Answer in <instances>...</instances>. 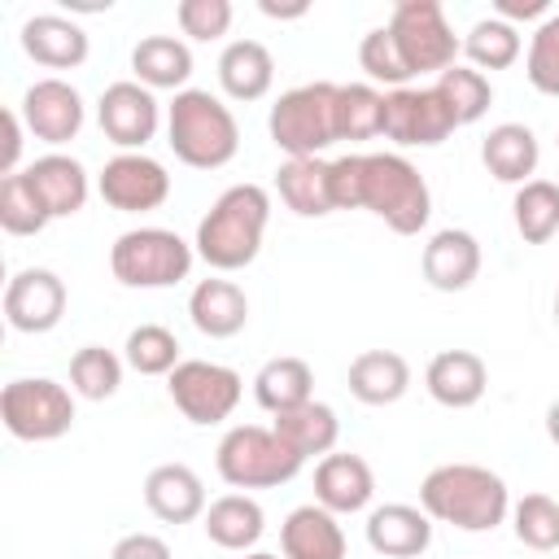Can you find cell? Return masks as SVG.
Listing matches in <instances>:
<instances>
[{"label":"cell","instance_id":"8d00e7d4","mask_svg":"<svg viewBox=\"0 0 559 559\" xmlns=\"http://www.w3.org/2000/svg\"><path fill=\"white\" fill-rule=\"evenodd\" d=\"M122 358L131 371L140 376H170L183 358H179V341L170 328L162 323H140L127 332V345H122Z\"/></svg>","mask_w":559,"mask_h":559},{"label":"cell","instance_id":"603a6c76","mask_svg":"<svg viewBox=\"0 0 559 559\" xmlns=\"http://www.w3.org/2000/svg\"><path fill=\"white\" fill-rule=\"evenodd\" d=\"M188 319L201 336L210 341H227L236 332H245L249 323V297L236 280H223V275H210L201 280L192 293H188Z\"/></svg>","mask_w":559,"mask_h":559},{"label":"cell","instance_id":"7a4b0ae2","mask_svg":"<svg viewBox=\"0 0 559 559\" xmlns=\"http://www.w3.org/2000/svg\"><path fill=\"white\" fill-rule=\"evenodd\" d=\"M419 507L432 524H450L459 533H493L511 515V489L480 463H441L424 476Z\"/></svg>","mask_w":559,"mask_h":559},{"label":"cell","instance_id":"bcb514c9","mask_svg":"<svg viewBox=\"0 0 559 559\" xmlns=\"http://www.w3.org/2000/svg\"><path fill=\"white\" fill-rule=\"evenodd\" d=\"M493 17L502 22H528V17H546V0H498L493 4Z\"/></svg>","mask_w":559,"mask_h":559},{"label":"cell","instance_id":"7dc6e473","mask_svg":"<svg viewBox=\"0 0 559 559\" xmlns=\"http://www.w3.org/2000/svg\"><path fill=\"white\" fill-rule=\"evenodd\" d=\"M262 13H266V17H301V13H306V4H293V9H280V4H271V0H262Z\"/></svg>","mask_w":559,"mask_h":559},{"label":"cell","instance_id":"d590c367","mask_svg":"<svg viewBox=\"0 0 559 559\" xmlns=\"http://www.w3.org/2000/svg\"><path fill=\"white\" fill-rule=\"evenodd\" d=\"M384 122V92L371 83H336V135L341 140H371Z\"/></svg>","mask_w":559,"mask_h":559},{"label":"cell","instance_id":"52a82bcc","mask_svg":"<svg viewBox=\"0 0 559 559\" xmlns=\"http://www.w3.org/2000/svg\"><path fill=\"white\" fill-rule=\"evenodd\" d=\"M197 249L170 227H131L109 249V271L122 288H170L188 280Z\"/></svg>","mask_w":559,"mask_h":559},{"label":"cell","instance_id":"8fae6325","mask_svg":"<svg viewBox=\"0 0 559 559\" xmlns=\"http://www.w3.org/2000/svg\"><path fill=\"white\" fill-rule=\"evenodd\" d=\"M454 127L450 109L441 105L437 87H393L384 92V122L380 135L397 148H437Z\"/></svg>","mask_w":559,"mask_h":559},{"label":"cell","instance_id":"8992f818","mask_svg":"<svg viewBox=\"0 0 559 559\" xmlns=\"http://www.w3.org/2000/svg\"><path fill=\"white\" fill-rule=\"evenodd\" d=\"M271 144L288 157H319L323 148H332L336 135V83L319 79V83H301L288 87L266 118Z\"/></svg>","mask_w":559,"mask_h":559},{"label":"cell","instance_id":"f35d334b","mask_svg":"<svg viewBox=\"0 0 559 559\" xmlns=\"http://www.w3.org/2000/svg\"><path fill=\"white\" fill-rule=\"evenodd\" d=\"M511 528L520 537V546L528 550H559V498L550 493H524L511 507Z\"/></svg>","mask_w":559,"mask_h":559},{"label":"cell","instance_id":"f907efd6","mask_svg":"<svg viewBox=\"0 0 559 559\" xmlns=\"http://www.w3.org/2000/svg\"><path fill=\"white\" fill-rule=\"evenodd\" d=\"M555 323H559V288H555Z\"/></svg>","mask_w":559,"mask_h":559},{"label":"cell","instance_id":"4316f807","mask_svg":"<svg viewBox=\"0 0 559 559\" xmlns=\"http://www.w3.org/2000/svg\"><path fill=\"white\" fill-rule=\"evenodd\" d=\"M349 393L362 406H393L411 389V362L397 349H362L349 362Z\"/></svg>","mask_w":559,"mask_h":559},{"label":"cell","instance_id":"44dd1931","mask_svg":"<svg viewBox=\"0 0 559 559\" xmlns=\"http://www.w3.org/2000/svg\"><path fill=\"white\" fill-rule=\"evenodd\" d=\"M367 546L384 559H415L432 546V520L424 507L384 502L367 515Z\"/></svg>","mask_w":559,"mask_h":559},{"label":"cell","instance_id":"b9f144b4","mask_svg":"<svg viewBox=\"0 0 559 559\" xmlns=\"http://www.w3.org/2000/svg\"><path fill=\"white\" fill-rule=\"evenodd\" d=\"M358 66L367 70L371 83L406 87V79H411L406 61H402V52H397V44H393V35H389V26H376V31L362 35V44H358Z\"/></svg>","mask_w":559,"mask_h":559},{"label":"cell","instance_id":"f6af8a7d","mask_svg":"<svg viewBox=\"0 0 559 559\" xmlns=\"http://www.w3.org/2000/svg\"><path fill=\"white\" fill-rule=\"evenodd\" d=\"M0 122H4V153H0V175L9 179V175H17V157H22V131H26V122H22V109H4V114H0Z\"/></svg>","mask_w":559,"mask_h":559},{"label":"cell","instance_id":"ffe728a7","mask_svg":"<svg viewBox=\"0 0 559 559\" xmlns=\"http://www.w3.org/2000/svg\"><path fill=\"white\" fill-rule=\"evenodd\" d=\"M22 175L31 179L35 197H39L44 210H48V218H70V214H79V210L87 205L92 179H87L83 162L70 157V153H44V157H35Z\"/></svg>","mask_w":559,"mask_h":559},{"label":"cell","instance_id":"d4e9b609","mask_svg":"<svg viewBox=\"0 0 559 559\" xmlns=\"http://www.w3.org/2000/svg\"><path fill=\"white\" fill-rule=\"evenodd\" d=\"M275 192L297 218H323L336 210L332 197V162L323 157H288L275 170Z\"/></svg>","mask_w":559,"mask_h":559},{"label":"cell","instance_id":"d6a6232c","mask_svg":"<svg viewBox=\"0 0 559 559\" xmlns=\"http://www.w3.org/2000/svg\"><path fill=\"white\" fill-rule=\"evenodd\" d=\"M437 96H441V105L450 109V118H454V127H472V122H480L485 114H489V105H493V83L480 74V70H472V66H450L445 74H437Z\"/></svg>","mask_w":559,"mask_h":559},{"label":"cell","instance_id":"ac0fdd59","mask_svg":"<svg viewBox=\"0 0 559 559\" xmlns=\"http://www.w3.org/2000/svg\"><path fill=\"white\" fill-rule=\"evenodd\" d=\"M424 389L437 406H450V411H467L485 397L489 389V367L480 354L472 349H441L432 354L428 371H424Z\"/></svg>","mask_w":559,"mask_h":559},{"label":"cell","instance_id":"1f68e13d","mask_svg":"<svg viewBox=\"0 0 559 559\" xmlns=\"http://www.w3.org/2000/svg\"><path fill=\"white\" fill-rule=\"evenodd\" d=\"M301 459H314V454H332L336 450V441H341V419H336V411L328 406V402H301L297 411H284V415H275V424H271Z\"/></svg>","mask_w":559,"mask_h":559},{"label":"cell","instance_id":"9a60e30c","mask_svg":"<svg viewBox=\"0 0 559 559\" xmlns=\"http://www.w3.org/2000/svg\"><path fill=\"white\" fill-rule=\"evenodd\" d=\"M83 96L66 79H35L22 96V122L44 144H70L83 131Z\"/></svg>","mask_w":559,"mask_h":559},{"label":"cell","instance_id":"6da1fadb","mask_svg":"<svg viewBox=\"0 0 559 559\" xmlns=\"http://www.w3.org/2000/svg\"><path fill=\"white\" fill-rule=\"evenodd\" d=\"M336 210H371L397 236H419L432 218V192L402 153H345L332 162Z\"/></svg>","mask_w":559,"mask_h":559},{"label":"cell","instance_id":"836d02e7","mask_svg":"<svg viewBox=\"0 0 559 559\" xmlns=\"http://www.w3.org/2000/svg\"><path fill=\"white\" fill-rule=\"evenodd\" d=\"M515 231L524 236V245H546L550 236H559V183L550 179H528L515 188Z\"/></svg>","mask_w":559,"mask_h":559},{"label":"cell","instance_id":"74e56055","mask_svg":"<svg viewBox=\"0 0 559 559\" xmlns=\"http://www.w3.org/2000/svg\"><path fill=\"white\" fill-rule=\"evenodd\" d=\"M118 384H122V358L114 349H105V345L74 349V358H70V389L79 397L105 402V397L118 393Z\"/></svg>","mask_w":559,"mask_h":559},{"label":"cell","instance_id":"681fc988","mask_svg":"<svg viewBox=\"0 0 559 559\" xmlns=\"http://www.w3.org/2000/svg\"><path fill=\"white\" fill-rule=\"evenodd\" d=\"M245 559H280V555H271V550H249Z\"/></svg>","mask_w":559,"mask_h":559},{"label":"cell","instance_id":"9c48e42d","mask_svg":"<svg viewBox=\"0 0 559 559\" xmlns=\"http://www.w3.org/2000/svg\"><path fill=\"white\" fill-rule=\"evenodd\" d=\"M0 419L17 441H57L74 428V389L48 376H17L0 389Z\"/></svg>","mask_w":559,"mask_h":559},{"label":"cell","instance_id":"3957f363","mask_svg":"<svg viewBox=\"0 0 559 559\" xmlns=\"http://www.w3.org/2000/svg\"><path fill=\"white\" fill-rule=\"evenodd\" d=\"M271 223V192L262 183H231L210 214L197 223V258L210 271H245L262 253V236Z\"/></svg>","mask_w":559,"mask_h":559},{"label":"cell","instance_id":"277c9868","mask_svg":"<svg viewBox=\"0 0 559 559\" xmlns=\"http://www.w3.org/2000/svg\"><path fill=\"white\" fill-rule=\"evenodd\" d=\"M166 144L175 157L192 170H218L236 157L240 148V127L236 114L205 87H183L175 92L166 109Z\"/></svg>","mask_w":559,"mask_h":559},{"label":"cell","instance_id":"2e32d148","mask_svg":"<svg viewBox=\"0 0 559 559\" xmlns=\"http://www.w3.org/2000/svg\"><path fill=\"white\" fill-rule=\"evenodd\" d=\"M419 271L437 293H463L480 275V240L463 227H441L419 253Z\"/></svg>","mask_w":559,"mask_h":559},{"label":"cell","instance_id":"5bb4252c","mask_svg":"<svg viewBox=\"0 0 559 559\" xmlns=\"http://www.w3.org/2000/svg\"><path fill=\"white\" fill-rule=\"evenodd\" d=\"M66 314V280L48 266H22L4 284V319L13 332H52Z\"/></svg>","mask_w":559,"mask_h":559},{"label":"cell","instance_id":"7402d4cb","mask_svg":"<svg viewBox=\"0 0 559 559\" xmlns=\"http://www.w3.org/2000/svg\"><path fill=\"white\" fill-rule=\"evenodd\" d=\"M22 52L48 70H74L87 61V31L61 13H35L22 22Z\"/></svg>","mask_w":559,"mask_h":559},{"label":"cell","instance_id":"d6986e66","mask_svg":"<svg viewBox=\"0 0 559 559\" xmlns=\"http://www.w3.org/2000/svg\"><path fill=\"white\" fill-rule=\"evenodd\" d=\"M144 507L162 524H192L205 515V485L188 463H157L144 476Z\"/></svg>","mask_w":559,"mask_h":559},{"label":"cell","instance_id":"7bdbcfd3","mask_svg":"<svg viewBox=\"0 0 559 559\" xmlns=\"http://www.w3.org/2000/svg\"><path fill=\"white\" fill-rule=\"evenodd\" d=\"M231 17H236V9H231L227 0H179V4H175L179 31H183L188 39H197V44L223 39V35L231 31Z\"/></svg>","mask_w":559,"mask_h":559},{"label":"cell","instance_id":"484cf974","mask_svg":"<svg viewBox=\"0 0 559 559\" xmlns=\"http://www.w3.org/2000/svg\"><path fill=\"white\" fill-rule=\"evenodd\" d=\"M480 162L498 183H528L537 175L542 162V144L524 122H498L485 140H480Z\"/></svg>","mask_w":559,"mask_h":559},{"label":"cell","instance_id":"e0dca14e","mask_svg":"<svg viewBox=\"0 0 559 559\" xmlns=\"http://www.w3.org/2000/svg\"><path fill=\"white\" fill-rule=\"evenodd\" d=\"M376 498V472L362 454H323L314 467V502L332 515H354L371 507Z\"/></svg>","mask_w":559,"mask_h":559},{"label":"cell","instance_id":"30bf717a","mask_svg":"<svg viewBox=\"0 0 559 559\" xmlns=\"http://www.w3.org/2000/svg\"><path fill=\"white\" fill-rule=\"evenodd\" d=\"M166 393H170V402L179 406V415H183L188 424L210 428V424L231 419V411L240 406L245 380H240V371H231V367H223V362L183 358V362L166 376Z\"/></svg>","mask_w":559,"mask_h":559},{"label":"cell","instance_id":"4fadbf2b","mask_svg":"<svg viewBox=\"0 0 559 559\" xmlns=\"http://www.w3.org/2000/svg\"><path fill=\"white\" fill-rule=\"evenodd\" d=\"M96 192L118 214H148L170 197V175L148 153H118L96 175Z\"/></svg>","mask_w":559,"mask_h":559},{"label":"cell","instance_id":"83f0119b","mask_svg":"<svg viewBox=\"0 0 559 559\" xmlns=\"http://www.w3.org/2000/svg\"><path fill=\"white\" fill-rule=\"evenodd\" d=\"M131 70L148 92H183L192 79V48L179 35H144L131 48Z\"/></svg>","mask_w":559,"mask_h":559},{"label":"cell","instance_id":"60d3db41","mask_svg":"<svg viewBox=\"0 0 559 559\" xmlns=\"http://www.w3.org/2000/svg\"><path fill=\"white\" fill-rule=\"evenodd\" d=\"M524 74L542 96H559V13H546L528 35Z\"/></svg>","mask_w":559,"mask_h":559},{"label":"cell","instance_id":"c3c4849f","mask_svg":"<svg viewBox=\"0 0 559 559\" xmlns=\"http://www.w3.org/2000/svg\"><path fill=\"white\" fill-rule=\"evenodd\" d=\"M546 437H550V441L559 445V397H555V402L546 406Z\"/></svg>","mask_w":559,"mask_h":559},{"label":"cell","instance_id":"f1b7e54d","mask_svg":"<svg viewBox=\"0 0 559 559\" xmlns=\"http://www.w3.org/2000/svg\"><path fill=\"white\" fill-rule=\"evenodd\" d=\"M275 83V57L266 44L258 39H231L223 52H218V87L231 96V100H262Z\"/></svg>","mask_w":559,"mask_h":559},{"label":"cell","instance_id":"ee69618b","mask_svg":"<svg viewBox=\"0 0 559 559\" xmlns=\"http://www.w3.org/2000/svg\"><path fill=\"white\" fill-rule=\"evenodd\" d=\"M109 559H170V546L157 533H127L114 542Z\"/></svg>","mask_w":559,"mask_h":559},{"label":"cell","instance_id":"ab89813d","mask_svg":"<svg viewBox=\"0 0 559 559\" xmlns=\"http://www.w3.org/2000/svg\"><path fill=\"white\" fill-rule=\"evenodd\" d=\"M48 223L52 218H48L44 201L35 197V188H31V179L22 170L0 179V227L9 236H39Z\"/></svg>","mask_w":559,"mask_h":559},{"label":"cell","instance_id":"e575fe53","mask_svg":"<svg viewBox=\"0 0 559 559\" xmlns=\"http://www.w3.org/2000/svg\"><path fill=\"white\" fill-rule=\"evenodd\" d=\"M463 52H467V61H472V70H507V66H515L520 61V52H524V39H520V31L511 26V22H502V17H480V22H472V31L463 35Z\"/></svg>","mask_w":559,"mask_h":559},{"label":"cell","instance_id":"ba28073f","mask_svg":"<svg viewBox=\"0 0 559 559\" xmlns=\"http://www.w3.org/2000/svg\"><path fill=\"white\" fill-rule=\"evenodd\" d=\"M389 35L415 74H445L463 48V39L454 35V26L445 22V9L437 0H397L389 13Z\"/></svg>","mask_w":559,"mask_h":559},{"label":"cell","instance_id":"7c38bea8","mask_svg":"<svg viewBox=\"0 0 559 559\" xmlns=\"http://www.w3.org/2000/svg\"><path fill=\"white\" fill-rule=\"evenodd\" d=\"M96 122L105 131L109 144H118L122 153H144V144L157 135V122H162V105L157 96L135 83V79H118L100 92L96 100Z\"/></svg>","mask_w":559,"mask_h":559},{"label":"cell","instance_id":"cb8c5ba5","mask_svg":"<svg viewBox=\"0 0 559 559\" xmlns=\"http://www.w3.org/2000/svg\"><path fill=\"white\" fill-rule=\"evenodd\" d=\"M280 550L284 559H345V528L328 507L306 502L280 524Z\"/></svg>","mask_w":559,"mask_h":559},{"label":"cell","instance_id":"f546056e","mask_svg":"<svg viewBox=\"0 0 559 559\" xmlns=\"http://www.w3.org/2000/svg\"><path fill=\"white\" fill-rule=\"evenodd\" d=\"M205 524V537L223 550H236V555H249L258 546V537L266 533V515H262V502L249 498V493H223L205 507L201 515Z\"/></svg>","mask_w":559,"mask_h":559},{"label":"cell","instance_id":"4dcf8cb0","mask_svg":"<svg viewBox=\"0 0 559 559\" xmlns=\"http://www.w3.org/2000/svg\"><path fill=\"white\" fill-rule=\"evenodd\" d=\"M253 397L262 411L271 415H284V411H297L301 402L314 397V371L306 358L297 354H280V358H266L253 376Z\"/></svg>","mask_w":559,"mask_h":559},{"label":"cell","instance_id":"5b68a950","mask_svg":"<svg viewBox=\"0 0 559 559\" xmlns=\"http://www.w3.org/2000/svg\"><path fill=\"white\" fill-rule=\"evenodd\" d=\"M301 454L262 424H236L214 450V467L231 489H280L301 472Z\"/></svg>","mask_w":559,"mask_h":559}]
</instances>
